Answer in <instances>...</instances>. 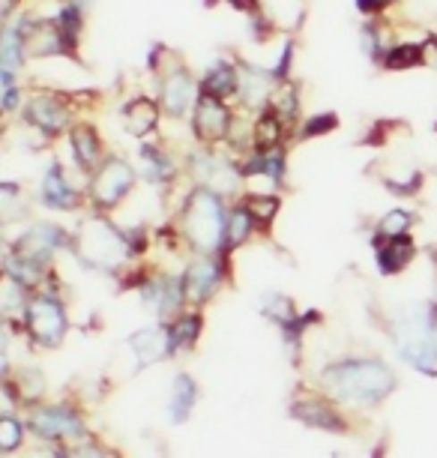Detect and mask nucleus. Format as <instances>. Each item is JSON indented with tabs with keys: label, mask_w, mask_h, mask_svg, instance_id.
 I'll return each mask as SVG.
<instances>
[{
	"label": "nucleus",
	"mask_w": 437,
	"mask_h": 458,
	"mask_svg": "<svg viewBox=\"0 0 437 458\" xmlns=\"http://www.w3.org/2000/svg\"><path fill=\"white\" fill-rule=\"evenodd\" d=\"M318 386L348 411H378L399 390V375L378 353H345L324 362Z\"/></svg>",
	"instance_id": "f257e3e1"
},
{
	"label": "nucleus",
	"mask_w": 437,
	"mask_h": 458,
	"mask_svg": "<svg viewBox=\"0 0 437 458\" xmlns=\"http://www.w3.org/2000/svg\"><path fill=\"white\" fill-rule=\"evenodd\" d=\"M390 339L399 357L423 377H437V312L434 302L401 306L390 321Z\"/></svg>",
	"instance_id": "f03ea898"
},
{
	"label": "nucleus",
	"mask_w": 437,
	"mask_h": 458,
	"mask_svg": "<svg viewBox=\"0 0 437 458\" xmlns=\"http://www.w3.org/2000/svg\"><path fill=\"white\" fill-rule=\"evenodd\" d=\"M228 213L225 195L213 192L207 186H192L180 210V234L198 255L225 252L228 234Z\"/></svg>",
	"instance_id": "7ed1b4c3"
},
{
	"label": "nucleus",
	"mask_w": 437,
	"mask_h": 458,
	"mask_svg": "<svg viewBox=\"0 0 437 458\" xmlns=\"http://www.w3.org/2000/svg\"><path fill=\"white\" fill-rule=\"evenodd\" d=\"M70 252L81 267L99 273H123L126 261H132L126 231L117 228L105 213H93L90 219L79 225V231L72 234Z\"/></svg>",
	"instance_id": "20e7f679"
},
{
	"label": "nucleus",
	"mask_w": 437,
	"mask_h": 458,
	"mask_svg": "<svg viewBox=\"0 0 437 458\" xmlns=\"http://www.w3.org/2000/svg\"><path fill=\"white\" fill-rule=\"evenodd\" d=\"M24 422L33 437L51 446H70L90 437L88 417L72 402H39L24 408Z\"/></svg>",
	"instance_id": "39448f33"
},
{
	"label": "nucleus",
	"mask_w": 437,
	"mask_h": 458,
	"mask_svg": "<svg viewBox=\"0 0 437 458\" xmlns=\"http://www.w3.org/2000/svg\"><path fill=\"white\" fill-rule=\"evenodd\" d=\"M288 417L312 431H324V435L336 437H350L357 431L348 408H341L336 399H330L321 386L297 384L288 399Z\"/></svg>",
	"instance_id": "423d86ee"
},
{
	"label": "nucleus",
	"mask_w": 437,
	"mask_h": 458,
	"mask_svg": "<svg viewBox=\"0 0 437 458\" xmlns=\"http://www.w3.org/2000/svg\"><path fill=\"white\" fill-rule=\"evenodd\" d=\"M21 330L33 348H39V351H57L60 344L66 342V333H70V315H66V306L57 291L42 288L37 293H30Z\"/></svg>",
	"instance_id": "0eeeda50"
},
{
	"label": "nucleus",
	"mask_w": 437,
	"mask_h": 458,
	"mask_svg": "<svg viewBox=\"0 0 437 458\" xmlns=\"http://www.w3.org/2000/svg\"><path fill=\"white\" fill-rule=\"evenodd\" d=\"M135 168L123 157H105L90 174V204L97 213H111L130 198L135 189Z\"/></svg>",
	"instance_id": "6e6552de"
},
{
	"label": "nucleus",
	"mask_w": 437,
	"mask_h": 458,
	"mask_svg": "<svg viewBox=\"0 0 437 458\" xmlns=\"http://www.w3.org/2000/svg\"><path fill=\"white\" fill-rule=\"evenodd\" d=\"M228 252L219 255H198L189 267L183 270V288L189 309H204L207 302L216 300V293L222 291V284L228 282Z\"/></svg>",
	"instance_id": "1a4fd4ad"
},
{
	"label": "nucleus",
	"mask_w": 437,
	"mask_h": 458,
	"mask_svg": "<svg viewBox=\"0 0 437 458\" xmlns=\"http://www.w3.org/2000/svg\"><path fill=\"white\" fill-rule=\"evenodd\" d=\"M139 297H141V306L150 309L162 324L174 321L177 315H183L186 309H189L183 276H162V273L147 276V282L139 288Z\"/></svg>",
	"instance_id": "9d476101"
},
{
	"label": "nucleus",
	"mask_w": 437,
	"mask_h": 458,
	"mask_svg": "<svg viewBox=\"0 0 437 458\" xmlns=\"http://www.w3.org/2000/svg\"><path fill=\"white\" fill-rule=\"evenodd\" d=\"M70 243H72V234H66V228H60V225H55V222H39V225H33V228L24 231L10 249L15 255L28 258V261L48 270L51 258H55L60 249H70Z\"/></svg>",
	"instance_id": "9b49d317"
},
{
	"label": "nucleus",
	"mask_w": 437,
	"mask_h": 458,
	"mask_svg": "<svg viewBox=\"0 0 437 458\" xmlns=\"http://www.w3.org/2000/svg\"><path fill=\"white\" fill-rule=\"evenodd\" d=\"M189 171L198 180V186H207L219 195H231L243 180V165H237L234 159L222 157L216 150H201L189 157Z\"/></svg>",
	"instance_id": "f8f14e48"
},
{
	"label": "nucleus",
	"mask_w": 437,
	"mask_h": 458,
	"mask_svg": "<svg viewBox=\"0 0 437 458\" xmlns=\"http://www.w3.org/2000/svg\"><path fill=\"white\" fill-rule=\"evenodd\" d=\"M126 348L135 357V369H150L156 362L174 360V342H171V330L168 324H153V327H141L135 330L130 339H126Z\"/></svg>",
	"instance_id": "ddd939ff"
},
{
	"label": "nucleus",
	"mask_w": 437,
	"mask_h": 458,
	"mask_svg": "<svg viewBox=\"0 0 437 458\" xmlns=\"http://www.w3.org/2000/svg\"><path fill=\"white\" fill-rule=\"evenodd\" d=\"M159 99L168 117H186L192 106H198L201 88L183 66H174V69H168V75L162 79Z\"/></svg>",
	"instance_id": "4468645a"
},
{
	"label": "nucleus",
	"mask_w": 437,
	"mask_h": 458,
	"mask_svg": "<svg viewBox=\"0 0 437 458\" xmlns=\"http://www.w3.org/2000/svg\"><path fill=\"white\" fill-rule=\"evenodd\" d=\"M192 129L198 135V141L207 147L225 141L231 132V111L225 108V102L201 90L198 106L192 111Z\"/></svg>",
	"instance_id": "2eb2a0df"
},
{
	"label": "nucleus",
	"mask_w": 437,
	"mask_h": 458,
	"mask_svg": "<svg viewBox=\"0 0 437 458\" xmlns=\"http://www.w3.org/2000/svg\"><path fill=\"white\" fill-rule=\"evenodd\" d=\"M24 120L33 129H39L46 138H55L57 132H63L70 126V106L60 97H55V93H37L24 106Z\"/></svg>",
	"instance_id": "dca6fc26"
},
{
	"label": "nucleus",
	"mask_w": 437,
	"mask_h": 458,
	"mask_svg": "<svg viewBox=\"0 0 437 458\" xmlns=\"http://www.w3.org/2000/svg\"><path fill=\"white\" fill-rule=\"evenodd\" d=\"M201 399V386L189 371H177L174 380L168 386V402H165V413L171 420V426H183V422L192 420L195 408H198Z\"/></svg>",
	"instance_id": "f3484780"
},
{
	"label": "nucleus",
	"mask_w": 437,
	"mask_h": 458,
	"mask_svg": "<svg viewBox=\"0 0 437 458\" xmlns=\"http://www.w3.org/2000/svg\"><path fill=\"white\" fill-rule=\"evenodd\" d=\"M42 204L51 207V210H79L81 204V192L75 189V183H70L66 177V168L60 162H51L42 174Z\"/></svg>",
	"instance_id": "a211bd4d"
},
{
	"label": "nucleus",
	"mask_w": 437,
	"mask_h": 458,
	"mask_svg": "<svg viewBox=\"0 0 437 458\" xmlns=\"http://www.w3.org/2000/svg\"><path fill=\"white\" fill-rule=\"evenodd\" d=\"M237 69H240L237 93L248 108H258L267 99H273V93H276V72L273 69H261L255 64H237Z\"/></svg>",
	"instance_id": "6ab92c4d"
},
{
	"label": "nucleus",
	"mask_w": 437,
	"mask_h": 458,
	"mask_svg": "<svg viewBox=\"0 0 437 458\" xmlns=\"http://www.w3.org/2000/svg\"><path fill=\"white\" fill-rule=\"evenodd\" d=\"M414 255H416V246H414V240H410V234L392 237V240L374 237V261H378V273L383 279L408 270L410 261H414Z\"/></svg>",
	"instance_id": "aec40b11"
},
{
	"label": "nucleus",
	"mask_w": 437,
	"mask_h": 458,
	"mask_svg": "<svg viewBox=\"0 0 437 458\" xmlns=\"http://www.w3.org/2000/svg\"><path fill=\"white\" fill-rule=\"evenodd\" d=\"M70 147H72V159L84 174H93L105 157H102V141L93 126H72L70 132Z\"/></svg>",
	"instance_id": "412c9836"
},
{
	"label": "nucleus",
	"mask_w": 437,
	"mask_h": 458,
	"mask_svg": "<svg viewBox=\"0 0 437 458\" xmlns=\"http://www.w3.org/2000/svg\"><path fill=\"white\" fill-rule=\"evenodd\" d=\"M285 171H288V153L282 147L258 150L252 159L243 162V177H267L276 186H285Z\"/></svg>",
	"instance_id": "4be33fe9"
},
{
	"label": "nucleus",
	"mask_w": 437,
	"mask_h": 458,
	"mask_svg": "<svg viewBox=\"0 0 437 458\" xmlns=\"http://www.w3.org/2000/svg\"><path fill=\"white\" fill-rule=\"evenodd\" d=\"M168 330H171V342H174V357H180V353H189L204 333L201 309H186L183 315H177L174 321H168Z\"/></svg>",
	"instance_id": "5701e85b"
},
{
	"label": "nucleus",
	"mask_w": 437,
	"mask_h": 458,
	"mask_svg": "<svg viewBox=\"0 0 437 458\" xmlns=\"http://www.w3.org/2000/svg\"><path fill=\"white\" fill-rule=\"evenodd\" d=\"M156 123H159V108L153 99L139 97L123 106V129L130 135H135V138L150 135L153 129H156Z\"/></svg>",
	"instance_id": "b1692460"
},
{
	"label": "nucleus",
	"mask_w": 437,
	"mask_h": 458,
	"mask_svg": "<svg viewBox=\"0 0 437 458\" xmlns=\"http://www.w3.org/2000/svg\"><path fill=\"white\" fill-rule=\"evenodd\" d=\"M141 174L153 186H168L174 180V159L159 144H141Z\"/></svg>",
	"instance_id": "393cba45"
},
{
	"label": "nucleus",
	"mask_w": 437,
	"mask_h": 458,
	"mask_svg": "<svg viewBox=\"0 0 437 458\" xmlns=\"http://www.w3.org/2000/svg\"><path fill=\"white\" fill-rule=\"evenodd\" d=\"M201 90L210 93V97H219V99L237 93L240 90L237 64H228V60H216V64H210L207 75H204V81H201Z\"/></svg>",
	"instance_id": "a878e982"
},
{
	"label": "nucleus",
	"mask_w": 437,
	"mask_h": 458,
	"mask_svg": "<svg viewBox=\"0 0 437 458\" xmlns=\"http://www.w3.org/2000/svg\"><path fill=\"white\" fill-rule=\"evenodd\" d=\"M321 321V312H312V309H306V312H299L294 321L282 327V342H285V351L290 353V362L299 366V360H303V342H306V333L312 324Z\"/></svg>",
	"instance_id": "bb28decb"
},
{
	"label": "nucleus",
	"mask_w": 437,
	"mask_h": 458,
	"mask_svg": "<svg viewBox=\"0 0 437 458\" xmlns=\"http://www.w3.org/2000/svg\"><path fill=\"white\" fill-rule=\"evenodd\" d=\"M258 231V222L252 219V213L246 210V204L240 201L234 210L228 213V234H225V252H237L240 246H246Z\"/></svg>",
	"instance_id": "cd10ccee"
},
{
	"label": "nucleus",
	"mask_w": 437,
	"mask_h": 458,
	"mask_svg": "<svg viewBox=\"0 0 437 458\" xmlns=\"http://www.w3.org/2000/svg\"><path fill=\"white\" fill-rule=\"evenodd\" d=\"M24 437H28V422L15 411L0 413V455H15L24 446Z\"/></svg>",
	"instance_id": "c85d7f7f"
},
{
	"label": "nucleus",
	"mask_w": 437,
	"mask_h": 458,
	"mask_svg": "<svg viewBox=\"0 0 437 458\" xmlns=\"http://www.w3.org/2000/svg\"><path fill=\"white\" fill-rule=\"evenodd\" d=\"M414 222H416L414 210H408V207H392V210L383 213L378 225H374V237H381V240L408 237L410 228H414Z\"/></svg>",
	"instance_id": "c756f323"
},
{
	"label": "nucleus",
	"mask_w": 437,
	"mask_h": 458,
	"mask_svg": "<svg viewBox=\"0 0 437 458\" xmlns=\"http://www.w3.org/2000/svg\"><path fill=\"white\" fill-rule=\"evenodd\" d=\"M261 315L282 330V327L290 324L299 315V309L294 306V300H290L288 293L270 291V293H264V297H261Z\"/></svg>",
	"instance_id": "7c9ffc66"
},
{
	"label": "nucleus",
	"mask_w": 437,
	"mask_h": 458,
	"mask_svg": "<svg viewBox=\"0 0 437 458\" xmlns=\"http://www.w3.org/2000/svg\"><path fill=\"white\" fill-rule=\"evenodd\" d=\"M51 458H120L114 446L102 444L99 437H88L81 444H70V446H51Z\"/></svg>",
	"instance_id": "2f4dec72"
},
{
	"label": "nucleus",
	"mask_w": 437,
	"mask_h": 458,
	"mask_svg": "<svg viewBox=\"0 0 437 458\" xmlns=\"http://www.w3.org/2000/svg\"><path fill=\"white\" fill-rule=\"evenodd\" d=\"M24 55H28V48H24V37L19 28H10L4 33V39H0V72H19L21 64H24Z\"/></svg>",
	"instance_id": "473e14b6"
},
{
	"label": "nucleus",
	"mask_w": 437,
	"mask_h": 458,
	"mask_svg": "<svg viewBox=\"0 0 437 458\" xmlns=\"http://www.w3.org/2000/svg\"><path fill=\"white\" fill-rule=\"evenodd\" d=\"M282 135H285V120H282L276 111L267 108L258 117V126H255V147L258 150H273V147H282Z\"/></svg>",
	"instance_id": "72a5a7b5"
},
{
	"label": "nucleus",
	"mask_w": 437,
	"mask_h": 458,
	"mask_svg": "<svg viewBox=\"0 0 437 458\" xmlns=\"http://www.w3.org/2000/svg\"><path fill=\"white\" fill-rule=\"evenodd\" d=\"M243 204H246V210L252 213V219L258 222V231L261 228H270L273 219L279 216V207H282V201H279L276 195H261V192L246 195Z\"/></svg>",
	"instance_id": "f704fd0d"
},
{
	"label": "nucleus",
	"mask_w": 437,
	"mask_h": 458,
	"mask_svg": "<svg viewBox=\"0 0 437 458\" xmlns=\"http://www.w3.org/2000/svg\"><path fill=\"white\" fill-rule=\"evenodd\" d=\"M425 64L423 60V42H401V46H392L383 57V66L387 69H410Z\"/></svg>",
	"instance_id": "c9c22d12"
},
{
	"label": "nucleus",
	"mask_w": 437,
	"mask_h": 458,
	"mask_svg": "<svg viewBox=\"0 0 437 458\" xmlns=\"http://www.w3.org/2000/svg\"><path fill=\"white\" fill-rule=\"evenodd\" d=\"M339 126V117L332 114V111H321V114H315L308 123L303 126V138H321V135H330L332 129Z\"/></svg>",
	"instance_id": "e433bc0d"
},
{
	"label": "nucleus",
	"mask_w": 437,
	"mask_h": 458,
	"mask_svg": "<svg viewBox=\"0 0 437 458\" xmlns=\"http://www.w3.org/2000/svg\"><path fill=\"white\" fill-rule=\"evenodd\" d=\"M57 24H60V30H63L66 37H70V39L75 42V39H79V33H81V24H84V19H81V6H79V4H70L63 13H60Z\"/></svg>",
	"instance_id": "4c0bfd02"
},
{
	"label": "nucleus",
	"mask_w": 437,
	"mask_h": 458,
	"mask_svg": "<svg viewBox=\"0 0 437 458\" xmlns=\"http://www.w3.org/2000/svg\"><path fill=\"white\" fill-rule=\"evenodd\" d=\"M0 204H4V219L10 222L13 216H19V204H24V192L19 186L13 183H4V189H0Z\"/></svg>",
	"instance_id": "58836bf2"
},
{
	"label": "nucleus",
	"mask_w": 437,
	"mask_h": 458,
	"mask_svg": "<svg viewBox=\"0 0 437 458\" xmlns=\"http://www.w3.org/2000/svg\"><path fill=\"white\" fill-rule=\"evenodd\" d=\"M0 84H4V108L13 111L19 106V81L13 72H0Z\"/></svg>",
	"instance_id": "ea45409f"
},
{
	"label": "nucleus",
	"mask_w": 437,
	"mask_h": 458,
	"mask_svg": "<svg viewBox=\"0 0 437 458\" xmlns=\"http://www.w3.org/2000/svg\"><path fill=\"white\" fill-rule=\"evenodd\" d=\"M423 60L428 66H437V37H428L423 42Z\"/></svg>",
	"instance_id": "a19ab883"
},
{
	"label": "nucleus",
	"mask_w": 437,
	"mask_h": 458,
	"mask_svg": "<svg viewBox=\"0 0 437 458\" xmlns=\"http://www.w3.org/2000/svg\"><path fill=\"white\" fill-rule=\"evenodd\" d=\"M390 0H357V6H359V13H366V15H372V13H378L383 10Z\"/></svg>",
	"instance_id": "79ce46f5"
},
{
	"label": "nucleus",
	"mask_w": 437,
	"mask_h": 458,
	"mask_svg": "<svg viewBox=\"0 0 437 458\" xmlns=\"http://www.w3.org/2000/svg\"><path fill=\"white\" fill-rule=\"evenodd\" d=\"M366 458H387V440H378V444L372 446V453H368Z\"/></svg>",
	"instance_id": "37998d69"
},
{
	"label": "nucleus",
	"mask_w": 437,
	"mask_h": 458,
	"mask_svg": "<svg viewBox=\"0 0 437 458\" xmlns=\"http://www.w3.org/2000/svg\"><path fill=\"white\" fill-rule=\"evenodd\" d=\"M15 4H19V0H0V13H4V15H10Z\"/></svg>",
	"instance_id": "c03bdc74"
},
{
	"label": "nucleus",
	"mask_w": 437,
	"mask_h": 458,
	"mask_svg": "<svg viewBox=\"0 0 437 458\" xmlns=\"http://www.w3.org/2000/svg\"><path fill=\"white\" fill-rule=\"evenodd\" d=\"M72 4H79V6H81V10H84V6H88V4H90V0H72Z\"/></svg>",
	"instance_id": "a18cd8bd"
},
{
	"label": "nucleus",
	"mask_w": 437,
	"mask_h": 458,
	"mask_svg": "<svg viewBox=\"0 0 437 458\" xmlns=\"http://www.w3.org/2000/svg\"><path fill=\"white\" fill-rule=\"evenodd\" d=\"M434 312H437V297H434Z\"/></svg>",
	"instance_id": "49530a36"
}]
</instances>
